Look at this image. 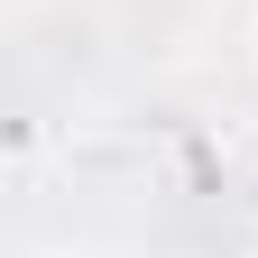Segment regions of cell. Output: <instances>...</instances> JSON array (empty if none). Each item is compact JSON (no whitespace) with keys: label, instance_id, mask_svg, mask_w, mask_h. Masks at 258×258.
<instances>
[{"label":"cell","instance_id":"cell-1","mask_svg":"<svg viewBox=\"0 0 258 258\" xmlns=\"http://www.w3.org/2000/svg\"><path fill=\"white\" fill-rule=\"evenodd\" d=\"M37 28L83 64H120V55H166L184 28V0H46Z\"/></svg>","mask_w":258,"mask_h":258}]
</instances>
